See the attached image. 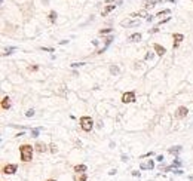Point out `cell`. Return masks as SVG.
I'll use <instances>...</instances> for the list:
<instances>
[{
    "label": "cell",
    "instance_id": "1",
    "mask_svg": "<svg viewBox=\"0 0 193 181\" xmlns=\"http://www.w3.org/2000/svg\"><path fill=\"white\" fill-rule=\"evenodd\" d=\"M33 147L30 144H22L21 147H19V154H21V160L22 162H30L33 159Z\"/></svg>",
    "mask_w": 193,
    "mask_h": 181
},
{
    "label": "cell",
    "instance_id": "2",
    "mask_svg": "<svg viewBox=\"0 0 193 181\" xmlns=\"http://www.w3.org/2000/svg\"><path fill=\"white\" fill-rule=\"evenodd\" d=\"M80 126H82V129L83 131H86V132H89L91 129H92V126H94V120L89 117V116H83V117H80Z\"/></svg>",
    "mask_w": 193,
    "mask_h": 181
},
{
    "label": "cell",
    "instance_id": "3",
    "mask_svg": "<svg viewBox=\"0 0 193 181\" xmlns=\"http://www.w3.org/2000/svg\"><path fill=\"white\" fill-rule=\"evenodd\" d=\"M122 101H123L125 104L135 101V94H134V92H126V94H123V95H122Z\"/></svg>",
    "mask_w": 193,
    "mask_h": 181
},
{
    "label": "cell",
    "instance_id": "4",
    "mask_svg": "<svg viewBox=\"0 0 193 181\" xmlns=\"http://www.w3.org/2000/svg\"><path fill=\"white\" fill-rule=\"evenodd\" d=\"M187 111H189L187 108L181 105V107H178V108H177V111H175V117H177V119H183V117H186Z\"/></svg>",
    "mask_w": 193,
    "mask_h": 181
},
{
    "label": "cell",
    "instance_id": "5",
    "mask_svg": "<svg viewBox=\"0 0 193 181\" xmlns=\"http://www.w3.org/2000/svg\"><path fill=\"white\" fill-rule=\"evenodd\" d=\"M172 37H174V40H175V42H174V48H177V46H178V45L184 40V36H183V34H180V33H174Z\"/></svg>",
    "mask_w": 193,
    "mask_h": 181
},
{
    "label": "cell",
    "instance_id": "6",
    "mask_svg": "<svg viewBox=\"0 0 193 181\" xmlns=\"http://www.w3.org/2000/svg\"><path fill=\"white\" fill-rule=\"evenodd\" d=\"M15 171H16V165H6V166H3V174H15Z\"/></svg>",
    "mask_w": 193,
    "mask_h": 181
},
{
    "label": "cell",
    "instance_id": "7",
    "mask_svg": "<svg viewBox=\"0 0 193 181\" xmlns=\"http://www.w3.org/2000/svg\"><path fill=\"white\" fill-rule=\"evenodd\" d=\"M153 49H154V50H156V53H158V55H161V57H162V55H163V53L166 52V49H165L163 46H161V45H158V43H154V45H153Z\"/></svg>",
    "mask_w": 193,
    "mask_h": 181
},
{
    "label": "cell",
    "instance_id": "8",
    "mask_svg": "<svg viewBox=\"0 0 193 181\" xmlns=\"http://www.w3.org/2000/svg\"><path fill=\"white\" fill-rule=\"evenodd\" d=\"M9 107H11V98L9 97H5L2 100V108H3V110H8Z\"/></svg>",
    "mask_w": 193,
    "mask_h": 181
},
{
    "label": "cell",
    "instance_id": "9",
    "mask_svg": "<svg viewBox=\"0 0 193 181\" xmlns=\"http://www.w3.org/2000/svg\"><path fill=\"white\" fill-rule=\"evenodd\" d=\"M34 147H36V150H37L39 153H43V151H46V146H45L43 142H37Z\"/></svg>",
    "mask_w": 193,
    "mask_h": 181
},
{
    "label": "cell",
    "instance_id": "10",
    "mask_svg": "<svg viewBox=\"0 0 193 181\" xmlns=\"http://www.w3.org/2000/svg\"><path fill=\"white\" fill-rule=\"evenodd\" d=\"M114 8H116V5H108V6H106V8L103 9V12H101V15H103V16H106V15H107L108 12H111V10H113Z\"/></svg>",
    "mask_w": 193,
    "mask_h": 181
},
{
    "label": "cell",
    "instance_id": "11",
    "mask_svg": "<svg viewBox=\"0 0 193 181\" xmlns=\"http://www.w3.org/2000/svg\"><path fill=\"white\" fill-rule=\"evenodd\" d=\"M74 171H76L77 174H83V172L86 171V165H76V166H74Z\"/></svg>",
    "mask_w": 193,
    "mask_h": 181
},
{
    "label": "cell",
    "instance_id": "12",
    "mask_svg": "<svg viewBox=\"0 0 193 181\" xmlns=\"http://www.w3.org/2000/svg\"><path fill=\"white\" fill-rule=\"evenodd\" d=\"M88 180V175L83 172V174H77L76 177H74V181H86Z\"/></svg>",
    "mask_w": 193,
    "mask_h": 181
},
{
    "label": "cell",
    "instance_id": "13",
    "mask_svg": "<svg viewBox=\"0 0 193 181\" xmlns=\"http://www.w3.org/2000/svg\"><path fill=\"white\" fill-rule=\"evenodd\" d=\"M129 40H131V42H138V40H141V34H140V33L132 34L131 37H129Z\"/></svg>",
    "mask_w": 193,
    "mask_h": 181
},
{
    "label": "cell",
    "instance_id": "14",
    "mask_svg": "<svg viewBox=\"0 0 193 181\" xmlns=\"http://www.w3.org/2000/svg\"><path fill=\"white\" fill-rule=\"evenodd\" d=\"M151 168H154V163L150 160V162H147V163H143L141 165V169H151Z\"/></svg>",
    "mask_w": 193,
    "mask_h": 181
},
{
    "label": "cell",
    "instance_id": "15",
    "mask_svg": "<svg viewBox=\"0 0 193 181\" xmlns=\"http://www.w3.org/2000/svg\"><path fill=\"white\" fill-rule=\"evenodd\" d=\"M55 20H56V13H55V12L52 10V12L49 13V21H52V22H54Z\"/></svg>",
    "mask_w": 193,
    "mask_h": 181
},
{
    "label": "cell",
    "instance_id": "16",
    "mask_svg": "<svg viewBox=\"0 0 193 181\" xmlns=\"http://www.w3.org/2000/svg\"><path fill=\"white\" fill-rule=\"evenodd\" d=\"M178 151H181V147H175V149H169V153H172V154H175V153H178Z\"/></svg>",
    "mask_w": 193,
    "mask_h": 181
},
{
    "label": "cell",
    "instance_id": "17",
    "mask_svg": "<svg viewBox=\"0 0 193 181\" xmlns=\"http://www.w3.org/2000/svg\"><path fill=\"white\" fill-rule=\"evenodd\" d=\"M110 71H111L113 74H116V73H119V68L116 67V65H111V67H110Z\"/></svg>",
    "mask_w": 193,
    "mask_h": 181
},
{
    "label": "cell",
    "instance_id": "18",
    "mask_svg": "<svg viewBox=\"0 0 193 181\" xmlns=\"http://www.w3.org/2000/svg\"><path fill=\"white\" fill-rule=\"evenodd\" d=\"M168 13H171V10L169 9H165V10H162V12H159L156 16H162V15H168Z\"/></svg>",
    "mask_w": 193,
    "mask_h": 181
},
{
    "label": "cell",
    "instance_id": "19",
    "mask_svg": "<svg viewBox=\"0 0 193 181\" xmlns=\"http://www.w3.org/2000/svg\"><path fill=\"white\" fill-rule=\"evenodd\" d=\"M15 48H6L5 49V52H3V55H9V53H12V50H13Z\"/></svg>",
    "mask_w": 193,
    "mask_h": 181
},
{
    "label": "cell",
    "instance_id": "20",
    "mask_svg": "<svg viewBox=\"0 0 193 181\" xmlns=\"http://www.w3.org/2000/svg\"><path fill=\"white\" fill-rule=\"evenodd\" d=\"M107 33H111V28H104V30H100V34H107Z\"/></svg>",
    "mask_w": 193,
    "mask_h": 181
},
{
    "label": "cell",
    "instance_id": "21",
    "mask_svg": "<svg viewBox=\"0 0 193 181\" xmlns=\"http://www.w3.org/2000/svg\"><path fill=\"white\" fill-rule=\"evenodd\" d=\"M37 135H39V129H33V131H31V137H34V138H36Z\"/></svg>",
    "mask_w": 193,
    "mask_h": 181
},
{
    "label": "cell",
    "instance_id": "22",
    "mask_svg": "<svg viewBox=\"0 0 193 181\" xmlns=\"http://www.w3.org/2000/svg\"><path fill=\"white\" fill-rule=\"evenodd\" d=\"M33 114H34V111H33V110H28V111L25 113V116H27V117H31Z\"/></svg>",
    "mask_w": 193,
    "mask_h": 181
},
{
    "label": "cell",
    "instance_id": "23",
    "mask_svg": "<svg viewBox=\"0 0 193 181\" xmlns=\"http://www.w3.org/2000/svg\"><path fill=\"white\" fill-rule=\"evenodd\" d=\"M28 70H30V71H36V70H37V65H33V67H28Z\"/></svg>",
    "mask_w": 193,
    "mask_h": 181
},
{
    "label": "cell",
    "instance_id": "24",
    "mask_svg": "<svg viewBox=\"0 0 193 181\" xmlns=\"http://www.w3.org/2000/svg\"><path fill=\"white\" fill-rule=\"evenodd\" d=\"M51 151H52V153H55V151H56V147L54 146V144H52V146H51Z\"/></svg>",
    "mask_w": 193,
    "mask_h": 181
},
{
    "label": "cell",
    "instance_id": "25",
    "mask_svg": "<svg viewBox=\"0 0 193 181\" xmlns=\"http://www.w3.org/2000/svg\"><path fill=\"white\" fill-rule=\"evenodd\" d=\"M48 181H55V180H48Z\"/></svg>",
    "mask_w": 193,
    "mask_h": 181
},
{
    "label": "cell",
    "instance_id": "26",
    "mask_svg": "<svg viewBox=\"0 0 193 181\" xmlns=\"http://www.w3.org/2000/svg\"><path fill=\"white\" fill-rule=\"evenodd\" d=\"M169 2H175V0H169Z\"/></svg>",
    "mask_w": 193,
    "mask_h": 181
}]
</instances>
